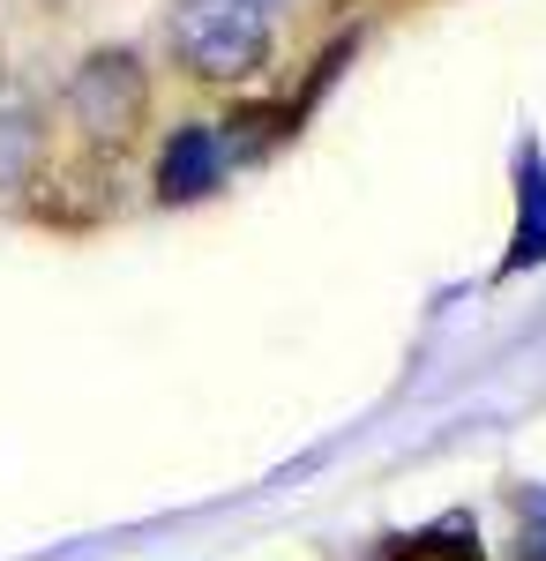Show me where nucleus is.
<instances>
[{
    "instance_id": "nucleus-1",
    "label": "nucleus",
    "mask_w": 546,
    "mask_h": 561,
    "mask_svg": "<svg viewBox=\"0 0 546 561\" xmlns=\"http://www.w3.org/2000/svg\"><path fill=\"white\" fill-rule=\"evenodd\" d=\"M166 38L195 83H254L277 53V15L262 0H172Z\"/></svg>"
},
{
    "instance_id": "nucleus-2",
    "label": "nucleus",
    "mask_w": 546,
    "mask_h": 561,
    "mask_svg": "<svg viewBox=\"0 0 546 561\" xmlns=\"http://www.w3.org/2000/svg\"><path fill=\"white\" fill-rule=\"evenodd\" d=\"M60 105H68V121L90 142H127V135L143 128V113H150V68L127 45H105V53H90L83 68L68 76Z\"/></svg>"
},
{
    "instance_id": "nucleus-3",
    "label": "nucleus",
    "mask_w": 546,
    "mask_h": 561,
    "mask_svg": "<svg viewBox=\"0 0 546 561\" xmlns=\"http://www.w3.org/2000/svg\"><path fill=\"white\" fill-rule=\"evenodd\" d=\"M217 180H225V135L211 121L172 128L166 150H158V195L166 203H195V195H211Z\"/></svg>"
},
{
    "instance_id": "nucleus-4",
    "label": "nucleus",
    "mask_w": 546,
    "mask_h": 561,
    "mask_svg": "<svg viewBox=\"0 0 546 561\" xmlns=\"http://www.w3.org/2000/svg\"><path fill=\"white\" fill-rule=\"evenodd\" d=\"M38 150H45V113H38V98L15 83V76H0V187L31 180Z\"/></svg>"
},
{
    "instance_id": "nucleus-5",
    "label": "nucleus",
    "mask_w": 546,
    "mask_h": 561,
    "mask_svg": "<svg viewBox=\"0 0 546 561\" xmlns=\"http://www.w3.org/2000/svg\"><path fill=\"white\" fill-rule=\"evenodd\" d=\"M516 561H546V486L516 494Z\"/></svg>"
},
{
    "instance_id": "nucleus-6",
    "label": "nucleus",
    "mask_w": 546,
    "mask_h": 561,
    "mask_svg": "<svg viewBox=\"0 0 546 561\" xmlns=\"http://www.w3.org/2000/svg\"><path fill=\"white\" fill-rule=\"evenodd\" d=\"M262 8H270V0H262Z\"/></svg>"
}]
</instances>
